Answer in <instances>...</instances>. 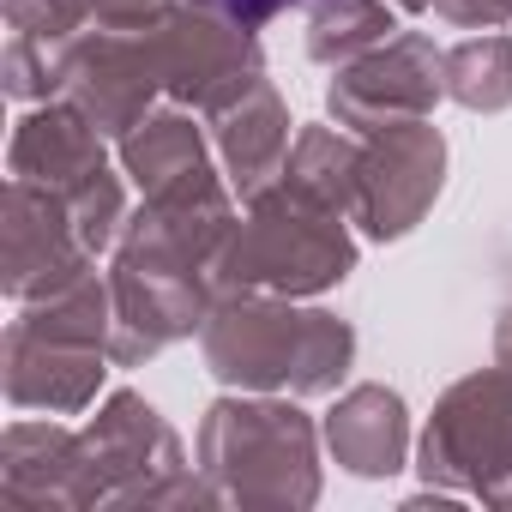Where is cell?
Segmentation results:
<instances>
[{"label":"cell","mask_w":512,"mask_h":512,"mask_svg":"<svg viewBox=\"0 0 512 512\" xmlns=\"http://www.w3.org/2000/svg\"><path fill=\"white\" fill-rule=\"evenodd\" d=\"M344 211L296 193L290 181L253 193L247 223H235L211 260L217 290L229 296H314L356 266V241L338 223Z\"/></svg>","instance_id":"cell-1"},{"label":"cell","mask_w":512,"mask_h":512,"mask_svg":"<svg viewBox=\"0 0 512 512\" xmlns=\"http://www.w3.org/2000/svg\"><path fill=\"white\" fill-rule=\"evenodd\" d=\"M356 356V332L332 314H302L290 302L229 296L205 320V362L229 386H284V392H326L344 380Z\"/></svg>","instance_id":"cell-2"},{"label":"cell","mask_w":512,"mask_h":512,"mask_svg":"<svg viewBox=\"0 0 512 512\" xmlns=\"http://www.w3.org/2000/svg\"><path fill=\"white\" fill-rule=\"evenodd\" d=\"M205 470L235 500H314V428L296 404H211L199 428Z\"/></svg>","instance_id":"cell-3"},{"label":"cell","mask_w":512,"mask_h":512,"mask_svg":"<svg viewBox=\"0 0 512 512\" xmlns=\"http://www.w3.org/2000/svg\"><path fill=\"white\" fill-rule=\"evenodd\" d=\"M13 175H25L37 187H55L73 205L79 235H85L91 253H103L121 235V223H127L121 181L109 175V157H103V133L73 103H43V109H31L19 121V133H13Z\"/></svg>","instance_id":"cell-4"},{"label":"cell","mask_w":512,"mask_h":512,"mask_svg":"<svg viewBox=\"0 0 512 512\" xmlns=\"http://www.w3.org/2000/svg\"><path fill=\"white\" fill-rule=\"evenodd\" d=\"M422 470L428 482H458V488H476L488 500H500L506 476H512V374L494 368V374H470L458 380L428 434H422Z\"/></svg>","instance_id":"cell-5"},{"label":"cell","mask_w":512,"mask_h":512,"mask_svg":"<svg viewBox=\"0 0 512 512\" xmlns=\"http://www.w3.org/2000/svg\"><path fill=\"white\" fill-rule=\"evenodd\" d=\"M151 49H157L163 91L205 109V115H223L241 91H253L266 79L253 31L211 13V7H187V0H175V7L151 25Z\"/></svg>","instance_id":"cell-6"},{"label":"cell","mask_w":512,"mask_h":512,"mask_svg":"<svg viewBox=\"0 0 512 512\" xmlns=\"http://www.w3.org/2000/svg\"><path fill=\"white\" fill-rule=\"evenodd\" d=\"M55 67H61V97L85 109L97 133L115 139H127L145 121L151 97L163 91L151 31H73L67 43H55Z\"/></svg>","instance_id":"cell-7"},{"label":"cell","mask_w":512,"mask_h":512,"mask_svg":"<svg viewBox=\"0 0 512 512\" xmlns=\"http://www.w3.org/2000/svg\"><path fill=\"white\" fill-rule=\"evenodd\" d=\"M440 91H446V55L428 37L398 31L332 79V115L344 127L380 133L398 121H422Z\"/></svg>","instance_id":"cell-8"},{"label":"cell","mask_w":512,"mask_h":512,"mask_svg":"<svg viewBox=\"0 0 512 512\" xmlns=\"http://www.w3.org/2000/svg\"><path fill=\"white\" fill-rule=\"evenodd\" d=\"M91 470H97V500H181L199 494L181 482V446L157 422V410L133 392H115L103 416L85 428Z\"/></svg>","instance_id":"cell-9"},{"label":"cell","mask_w":512,"mask_h":512,"mask_svg":"<svg viewBox=\"0 0 512 512\" xmlns=\"http://www.w3.org/2000/svg\"><path fill=\"white\" fill-rule=\"evenodd\" d=\"M85 266H91V247L79 235L73 205L55 187L13 175L7 181V296L43 302L67 284H79Z\"/></svg>","instance_id":"cell-10"},{"label":"cell","mask_w":512,"mask_h":512,"mask_svg":"<svg viewBox=\"0 0 512 512\" xmlns=\"http://www.w3.org/2000/svg\"><path fill=\"white\" fill-rule=\"evenodd\" d=\"M446 175V139L422 121L380 127L374 145L362 151V193H356V223L380 241L404 235L422 223Z\"/></svg>","instance_id":"cell-11"},{"label":"cell","mask_w":512,"mask_h":512,"mask_svg":"<svg viewBox=\"0 0 512 512\" xmlns=\"http://www.w3.org/2000/svg\"><path fill=\"white\" fill-rule=\"evenodd\" d=\"M103 344H79L37 320L7 326V398L19 410H85L103 386Z\"/></svg>","instance_id":"cell-12"},{"label":"cell","mask_w":512,"mask_h":512,"mask_svg":"<svg viewBox=\"0 0 512 512\" xmlns=\"http://www.w3.org/2000/svg\"><path fill=\"white\" fill-rule=\"evenodd\" d=\"M97 470L85 434H67L55 422H13L7 428V464H0V506H91Z\"/></svg>","instance_id":"cell-13"},{"label":"cell","mask_w":512,"mask_h":512,"mask_svg":"<svg viewBox=\"0 0 512 512\" xmlns=\"http://www.w3.org/2000/svg\"><path fill=\"white\" fill-rule=\"evenodd\" d=\"M121 163L139 181L145 205H223V187L205 163V139L187 115H145L121 139Z\"/></svg>","instance_id":"cell-14"},{"label":"cell","mask_w":512,"mask_h":512,"mask_svg":"<svg viewBox=\"0 0 512 512\" xmlns=\"http://www.w3.org/2000/svg\"><path fill=\"white\" fill-rule=\"evenodd\" d=\"M217 145H223V169L229 181L253 199L266 193L272 175H284L290 163V109L284 97L260 79L253 91H241L223 115H217Z\"/></svg>","instance_id":"cell-15"},{"label":"cell","mask_w":512,"mask_h":512,"mask_svg":"<svg viewBox=\"0 0 512 512\" xmlns=\"http://www.w3.org/2000/svg\"><path fill=\"white\" fill-rule=\"evenodd\" d=\"M326 434L338 464H350L356 476H392L404 464V398L386 386H356L332 410Z\"/></svg>","instance_id":"cell-16"},{"label":"cell","mask_w":512,"mask_h":512,"mask_svg":"<svg viewBox=\"0 0 512 512\" xmlns=\"http://www.w3.org/2000/svg\"><path fill=\"white\" fill-rule=\"evenodd\" d=\"M284 181L332 211H350L356 217V193H362V145H350L344 133L332 127H308L296 145H290V163H284Z\"/></svg>","instance_id":"cell-17"},{"label":"cell","mask_w":512,"mask_h":512,"mask_svg":"<svg viewBox=\"0 0 512 512\" xmlns=\"http://www.w3.org/2000/svg\"><path fill=\"white\" fill-rule=\"evenodd\" d=\"M392 7L386 0H320L314 25H308V55L320 67H350L368 49H380L392 37Z\"/></svg>","instance_id":"cell-18"},{"label":"cell","mask_w":512,"mask_h":512,"mask_svg":"<svg viewBox=\"0 0 512 512\" xmlns=\"http://www.w3.org/2000/svg\"><path fill=\"white\" fill-rule=\"evenodd\" d=\"M446 97L464 109H506L512 103V37H470L446 55Z\"/></svg>","instance_id":"cell-19"},{"label":"cell","mask_w":512,"mask_h":512,"mask_svg":"<svg viewBox=\"0 0 512 512\" xmlns=\"http://www.w3.org/2000/svg\"><path fill=\"white\" fill-rule=\"evenodd\" d=\"M428 7L446 25H482V31H494V25L512 19V0H428Z\"/></svg>","instance_id":"cell-20"},{"label":"cell","mask_w":512,"mask_h":512,"mask_svg":"<svg viewBox=\"0 0 512 512\" xmlns=\"http://www.w3.org/2000/svg\"><path fill=\"white\" fill-rule=\"evenodd\" d=\"M187 7H211V13H223V19H235V25H247V31H260V25H272L284 7H296V0H187Z\"/></svg>","instance_id":"cell-21"},{"label":"cell","mask_w":512,"mask_h":512,"mask_svg":"<svg viewBox=\"0 0 512 512\" xmlns=\"http://www.w3.org/2000/svg\"><path fill=\"white\" fill-rule=\"evenodd\" d=\"M494 356H500V368L512 374V308L500 314V332H494Z\"/></svg>","instance_id":"cell-22"},{"label":"cell","mask_w":512,"mask_h":512,"mask_svg":"<svg viewBox=\"0 0 512 512\" xmlns=\"http://www.w3.org/2000/svg\"><path fill=\"white\" fill-rule=\"evenodd\" d=\"M392 7H410V13H422V7H428V0H392Z\"/></svg>","instance_id":"cell-23"}]
</instances>
